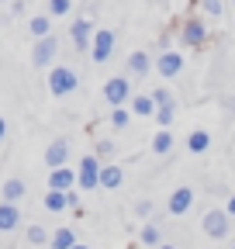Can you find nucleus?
Here are the masks:
<instances>
[{"instance_id":"1","label":"nucleus","mask_w":235,"mask_h":249,"mask_svg":"<svg viewBox=\"0 0 235 249\" xmlns=\"http://www.w3.org/2000/svg\"><path fill=\"white\" fill-rule=\"evenodd\" d=\"M76 73L69 70V66H55L52 73H49V90L55 93V97H66V93H73L76 90Z\"/></svg>"},{"instance_id":"2","label":"nucleus","mask_w":235,"mask_h":249,"mask_svg":"<svg viewBox=\"0 0 235 249\" xmlns=\"http://www.w3.org/2000/svg\"><path fill=\"white\" fill-rule=\"evenodd\" d=\"M80 187L83 191H94V187H101V160L97 156H83L80 160Z\"/></svg>"},{"instance_id":"3","label":"nucleus","mask_w":235,"mask_h":249,"mask_svg":"<svg viewBox=\"0 0 235 249\" xmlns=\"http://www.w3.org/2000/svg\"><path fill=\"white\" fill-rule=\"evenodd\" d=\"M228 218H232L228 211L211 208L208 214H204V232H208L211 239H225V235H228V229H232V225H228Z\"/></svg>"},{"instance_id":"4","label":"nucleus","mask_w":235,"mask_h":249,"mask_svg":"<svg viewBox=\"0 0 235 249\" xmlns=\"http://www.w3.org/2000/svg\"><path fill=\"white\" fill-rule=\"evenodd\" d=\"M111 52H114V31H111V28H97L94 45H90V59H94V62H107Z\"/></svg>"},{"instance_id":"5","label":"nucleus","mask_w":235,"mask_h":249,"mask_svg":"<svg viewBox=\"0 0 235 249\" xmlns=\"http://www.w3.org/2000/svg\"><path fill=\"white\" fill-rule=\"evenodd\" d=\"M128 97H132V83H128L125 76H114V80H107V83H104V101H107V104L121 107Z\"/></svg>"},{"instance_id":"6","label":"nucleus","mask_w":235,"mask_h":249,"mask_svg":"<svg viewBox=\"0 0 235 249\" xmlns=\"http://www.w3.org/2000/svg\"><path fill=\"white\" fill-rule=\"evenodd\" d=\"M55 52H59V38H55V35L38 38L35 49H32V62H35V66H49V62L55 59Z\"/></svg>"},{"instance_id":"7","label":"nucleus","mask_w":235,"mask_h":249,"mask_svg":"<svg viewBox=\"0 0 235 249\" xmlns=\"http://www.w3.org/2000/svg\"><path fill=\"white\" fill-rule=\"evenodd\" d=\"M94 35H97V31H94V24H90V21H86V18H80V21H73V28H69V38H73V45H76L80 52L94 45Z\"/></svg>"},{"instance_id":"8","label":"nucleus","mask_w":235,"mask_h":249,"mask_svg":"<svg viewBox=\"0 0 235 249\" xmlns=\"http://www.w3.org/2000/svg\"><path fill=\"white\" fill-rule=\"evenodd\" d=\"M66 160H69V139H52L45 149V166L59 170V166H66Z\"/></svg>"},{"instance_id":"9","label":"nucleus","mask_w":235,"mask_h":249,"mask_svg":"<svg viewBox=\"0 0 235 249\" xmlns=\"http://www.w3.org/2000/svg\"><path fill=\"white\" fill-rule=\"evenodd\" d=\"M169 214H187L190 208H194V191L190 187H176V191L169 194Z\"/></svg>"},{"instance_id":"10","label":"nucleus","mask_w":235,"mask_h":249,"mask_svg":"<svg viewBox=\"0 0 235 249\" xmlns=\"http://www.w3.org/2000/svg\"><path fill=\"white\" fill-rule=\"evenodd\" d=\"M156 70H159V76H176V73H180L184 70V55L180 52H163L159 59H156Z\"/></svg>"},{"instance_id":"11","label":"nucleus","mask_w":235,"mask_h":249,"mask_svg":"<svg viewBox=\"0 0 235 249\" xmlns=\"http://www.w3.org/2000/svg\"><path fill=\"white\" fill-rule=\"evenodd\" d=\"M180 35H184V42L187 45H204V42H208V28H204V21H197V18H190L187 24H184V31H180Z\"/></svg>"},{"instance_id":"12","label":"nucleus","mask_w":235,"mask_h":249,"mask_svg":"<svg viewBox=\"0 0 235 249\" xmlns=\"http://www.w3.org/2000/svg\"><path fill=\"white\" fill-rule=\"evenodd\" d=\"M73 183H76V173L69 166H59V170L49 173V191H69Z\"/></svg>"},{"instance_id":"13","label":"nucleus","mask_w":235,"mask_h":249,"mask_svg":"<svg viewBox=\"0 0 235 249\" xmlns=\"http://www.w3.org/2000/svg\"><path fill=\"white\" fill-rule=\"evenodd\" d=\"M21 222V211L17 204H7V201H0V232H14Z\"/></svg>"},{"instance_id":"14","label":"nucleus","mask_w":235,"mask_h":249,"mask_svg":"<svg viewBox=\"0 0 235 249\" xmlns=\"http://www.w3.org/2000/svg\"><path fill=\"white\" fill-rule=\"evenodd\" d=\"M0 194H4V201L7 204H17L21 197H24V180H17V177H11L4 187H0Z\"/></svg>"},{"instance_id":"15","label":"nucleus","mask_w":235,"mask_h":249,"mask_svg":"<svg viewBox=\"0 0 235 249\" xmlns=\"http://www.w3.org/2000/svg\"><path fill=\"white\" fill-rule=\"evenodd\" d=\"M125 173L121 166H101V187H107V191H114V187H121Z\"/></svg>"},{"instance_id":"16","label":"nucleus","mask_w":235,"mask_h":249,"mask_svg":"<svg viewBox=\"0 0 235 249\" xmlns=\"http://www.w3.org/2000/svg\"><path fill=\"white\" fill-rule=\"evenodd\" d=\"M73 246H76L73 229H59V232H52V239H49V249H73Z\"/></svg>"},{"instance_id":"17","label":"nucleus","mask_w":235,"mask_h":249,"mask_svg":"<svg viewBox=\"0 0 235 249\" xmlns=\"http://www.w3.org/2000/svg\"><path fill=\"white\" fill-rule=\"evenodd\" d=\"M45 208L49 211H66L69 208V191H49L45 194Z\"/></svg>"},{"instance_id":"18","label":"nucleus","mask_w":235,"mask_h":249,"mask_svg":"<svg viewBox=\"0 0 235 249\" xmlns=\"http://www.w3.org/2000/svg\"><path fill=\"white\" fill-rule=\"evenodd\" d=\"M128 73L145 76V73H149V55H145V52H132L128 55Z\"/></svg>"},{"instance_id":"19","label":"nucleus","mask_w":235,"mask_h":249,"mask_svg":"<svg viewBox=\"0 0 235 249\" xmlns=\"http://www.w3.org/2000/svg\"><path fill=\"white\" fill-rule=\"evenodd\" d=\"M132 111H135L138 118H145V114H156L159 107H156V101H152V97H145V93H138V97L132 101Z\"/></svg>"},{"instance_id":"20","label":"nucleus","mask_w":235,"mask_h":249,"mask_svg":"<svg viewBox=\"0 0 235 249\" xmlns=\"http://www.w3.org/2000/svg\"><path fill=\"white\" fill-rule=\"evenodd\" d=\"M208 145H211V135H208V132H201V128H197V132L187 135V149H190V152H204Z\"/></svg>"},{"instance_id":"21","label":"nucleus","mask_w":235,"mask_h":249,"mask_svg":"<svg viewBox=\"0 0 235 249\" xmlns=\"http://www.w3.org/2000/svg\"><path fill=\"white\" fill-rule=\"evenodd\" d=\"M28 31H32L35 38H49L52 35V21L42 14V18H32V24H28Z\"/></svg>"},{"instance_id":"22","label":"nucleus","mask_w":235,"mask_h":249,"mask_svg":"<svg viewBox=\"0 0 235 249\" xmlns=\"http://www.w3.org/2000/svg\"><path fill=\"white\" fill-rule=\"evenodd\" d=\"M173 149V135H169V128H159V135L152 139V152L156 156H166Z\"/></svg>"},{"instance_id":"23","label":"nucleus","mask_w":235,"mask_h":249,"mask_svg":"<svg viewBox=\"0 0 235 249\" xmlns=\"http://www.w3.org/2000/svg\"><path fill=\"white\" fill-rule=\"evenodd\" d=\"M49 239H52V235H49L42 225H32V229H28V242H32V246H45Z\"/></svg>"},{"instance_id":"24","label":"nucleus","mask_w":235,"mask_h":249,"mask_svg":"<svg viewBox=\"0 0 235 249\" xmlns=\"http://www.w3.org/2000/svg\"><path fill=\"white\" fill-rule=\"evenodd\" d=\"M152 101H156V107H159V111H163V107H173V93L159 87V90H152Z\"/></svg>"},{"instance_id":"25","label":"nucleus","mask_w":235,"mask_h":249,"mask_svg":"<svg viewBox=\"0 0 235 249\" xmlns=\"http://www.w3.org/2000/svg\"><path fill=\"white\" fill-rule=\"evenodd\" d=\"M142 242H145V246H163V242H159V229H156V225H145V229H142Z\"/></svg>"},{"instance_id":"26","label":"nucleus","mask_w":235,"mask_h":249,"mask_svg":"<svg viewBox=\"0 0 235 249\" xmlns=\"http://www.w3.org/2000/svg\"><path fill=\"white\" fill-rule=\"evenodd\" d=\"M69 7H73V0H49V11H52L55 18H63V14H69Z\"/></svg>"},{"instance_id":"27","label":"nucleus","mask_w":235,"mask_h":249,"mask_svg":"<svg viewBox=\"0 0 235 249\" xmlns=\"http://www.w3.org/2000/svg\"><path fill=\"white\" fill-rule=\"evenodd\" d=\"M111 124H114V128H125V124H128V111L114 107V111H111Z\"/></svg>"},{"instance_id":"28","label":"nucleus","mask_w":235,"mask_h":249,"mask_svg":"<svg viewBox=\"0 0 235 249\" xmlns=\"http://www.w3.org/2000/svg\"><path fill=\"white\" fill-rule=\"evenodd\" d=\"M201 7L208 11L211 18H221V0H201Z\"/></svg>"},{"instance_id":"29","label":"nucleus","mask_w":235,"mask_h":249,"mask_svg":"<svg viewBox=\"0 0 235 249\" xmlns=\"http://www.w3.org/2000/svg\"><path fill=\"white\" fill-rule=\"evenodd\" d=\"M156 121H159V128H169V121H173V107H163V111H156Z\"/></svg>"},{"instance_id":"30","label":"nucleus","mask_w":235,"mask_h":249,"mask_svg":"<svg viewBox=\"0 0 235 249\" xmlns=\"http://www.w3.org/2000/svg\"><path fill=\"white\" fill-rule=\"evenodd\" d=\"M111 152H114V145H111V142H97V156H101V160H107Z\"/></svg>"},{"instance_id":"31","label":"nucleus","mask_w":235,"mask_h":249,"mask_svg":"<svg viewBox=\"0 0 235 249\" xmlns=\"http://www.w3.org/2000/svg\"><path fill=\"white\" fill-rule=\"evenodd\" d=\"M225 211H228V214L235 218V194H228V208H225Z\"/></svg>"},{"instance_id":"32","label":"nucleus","mask_w":235,"mask_h":249,"mask_svg":"<svg viewBox=\"0 0 235 249\" xmlns=\"http://www.w3.org/2000/svg\"><path fill=\"white\" fill-rule=\"evenodd\" d=\"M4 135H7V121L0 118V142H4Z\"/></svg>"},{"instance_id":"33","label":"nucleus","mask_w":235,"mask_h":249,"mask_svg":"<svg viewBox=\"0 0 235 249\" xmlns=\"http://www.w3.org/2000/svg\"><path fill=\"white\" fill-rule=\"evenodd\" d=\"M73 249H90V246H80V242H76V246H73Z\"/></svg>"},{"instance_id":"34","label":"nucleus","mask_w":235,"mask_h":249,"mask_svg":"<svg viewBox=\"0 0 235 249\" xmlns=\"http://www.w3.org/2000/svg\"><path fill=\"white\" fill-rule=\"evenodd\" d=\"M156 249H173V246H156Z\"/></svg>"},{"instance_id":"35","label":"nucleus","mask_w":235,"mask_h":249,"mask_svg":"<svg viewBox=\"0 0 235 249\" xmlns=\"http://www.w3.org/2000/svg\"><path fill=\"white\" fill-rule=\"evenodd\" d=\"M0 4H4V0H0Z\"/></svg>"},{"instance_id":"36","label":"nucleus","mask_w":235,"mask_h":249,"mask_svg":"<svg viewBox=\"0 0 235 249\" xmlns=\"http://www.w3.org/2000/svg\"><path fill=\"white\" fill-rule=\"evenodd\" d=\"M232 4H235V0H232Z\"/></svg>"},{"instance_id":"37","label":"nucleus","mask_w":235,"mask_h":249,"mask_svg":"<svg viewBox=\"0 0 235 249\" xmlns=\"http://www.w3.org/2000/svg\"><path fill=\"white\" fill-rule=\"evenodd\" d=\"M232 249H235V246H232Z\"/></svg>"}]
</instances>
